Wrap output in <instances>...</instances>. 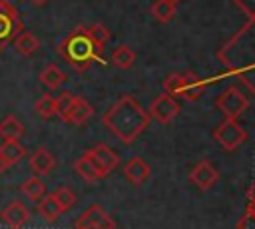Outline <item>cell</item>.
Listing matches in <instances>:
<instances>
[{"instance_id":"obj_27","label":"cell","mask_w":255,"mask_h":229,"mask_svg":"<svg viewBox=\"0 0 255 229\" xmlns=\"http://www.w3.org/2000/svg\"><path fill=\"white\" fill-rule=\"evenodd\" d=\"M74 94L72 92H68V90H64L56 100H54V104H56V115L60 117V119H66V115H68V112H70V108H72V104H74Z\"/></svg>"},{"instance_id":"obj_2","label":"cell","mask_w":255,"mask_h":229,"mask_svg":"<svg viewBox=\"0 0 255 229\" xmlns=\"http://www.w3.org/2000/svg\"><path fill=\"white\" fill-rule=\"evenodd\" d=\"M58 54L76 70V72H84L90 68V64L94 60H102L100 58V50L96 48V44L92 42L88 28L78 26L74 28L58 46Z\"/></svg>"},{"instance_id":"obj_18","label":"cell","mask_w":255,"mask_h":229,"mask_svg":"<svg viewBox=\"0 0 255 229\" xmlns=\"http://www.w3.org/2000/svg\"><path fill=\"white\" fill-rule=\"evenodd\" d=\"M14 46H16V50L22 54V56H30V54H34L38 48H40V40L32 34V32H20L16 38H14Z\"/></svg>"},{"instance_id":"obj_7","label":"cell","mask_w":255,"mask_h":229,"mask_svg":"<svg viewBox=\"0 0 255 229\" xmlns=\"http://www.w3.org/2000/svg\"><path fill=\"white\" fill-rule=\"evenodd\" d=\"M219 179V171L213 167L211 161H199L191 173H189V181L199 189V191H207L213 187V183Z\"/></svg>"},{"instance_id":"obj_33","label":"cell","mask_w":255,"mask_h":229,"mask_svg":"<svg viewBox=\"0 0 255 229\" xmlns=\"http://www.w3.org/2000/svg\"><path fill=\"white\" fill-rule=\"evenodd\" d=\"M6 169H8V163H6V161L2 159V155H0V175H2Z\"/></svg>"},{"instance_id":"obj_3","label":"cell","mask_w":255,"mask_h":229,"mask_svg":"<svg viewBox=\"0 0 255 229\" xmlns=\"http://www.w3.org/2000/svg\"><path fill=\"white\" fill-rule=\"evenodd\" d=\"M24 24L20 20V14L16 6L8 0H0V52L14 42V38L22 32Z\"/></svg>"},{"instance_id":"obj_26","label":"cell","mask_w":255,"mask_h":229,"mask_svg":"<svg viewBox=\"0 0 255 229\" xmlns=\"http://www.w3.org/2000/svg\"><path fill=\"white\" fill-rule=\"evenodd\" d=\"M52 195H54V199H56V203H58V207H60L62 213L68 211V209H72L74 203H76V193H74L70 187H66V185L58 187Z\"/></svg>"},{"instance_id":"obj_35","label":"cell","mask_w":255,"mask_h":229,"mask_svg":"<svg viewBox=\"0 0 255 229\" xmlns=\"http://www.w3.org/2000/svg\"><path fill=\"white\" fill-rule=\"evenodd\" d=\"M30 2H34V4H36V6H44V4H46V2H48V0H30Z\"/></svg>"},{"instance_id":"obj_30","label":"cell","mask_w":255,"mask_h":229,"mask_svg":"<svg viewBox=\"0 0 255 229\" xmlns=\"http://www.w3.org/2000/svg\"><path fill=\"white\" fill-rule=\"evenodd\" d=\"M237 229H255V213L245 211V215L237 221Z\"/></svg>"},{"instance_id":"obj_34","label":"cell","mask_w":255,"mask_h":229,"mask_svg":"<svg viewBox=\"0 0 255 229\" xmlns=\"http://www.w3.org/2000/svg\"><path fill=\"white\" fill-rule=\"evenodd\" d=\"M247 211L255 213V201H249V205H247Z\"/></svg>"},{"instance_id":"obj_9","label":"cell","mask_w":255,"mask_h":229,"mask_svg":"<svg viewBox=\"0 0 255 229\" xmlns=\"http://www.w3.org/2000/svg\"><path fill=\"white\" fill-rule=\"evenodd\" d=\"M74 169H76V173H78L82 179H86L88 183H96V181L108 177V175L102 171V167L96 163V159L90 155V151H84V153L76 159Z\"/></svg>"},{"instance_id":"obj_21","label":"cell","mask_w":255,"mask_h":229,"mask_svg":"<svg viewBox=\"0 0 255 229\" xmlns=\"http://www.w3.org/2000/svg\"><path fill=\"white\" fill-rule=\"evenodd\" d=\"M22 193L32 201H38L46 195V183L38 175H34V177H30L22 183Z\"/></svg>"},{"instance_id":"obj_22","label":"cell","mask_w":255,"mask_h":229,"mask_svg":"<svg viewBox=\"0 0 255 229\" xmlns=\"http://www.w3.org/2000/svg\"><path fill=\"white\" fill-rule=\"evenodd\" d=\"M112 62H114V66H118V68L128 70V68H131L133 62H135V54H133L131 48H128L126 44H122V46H118V48L112 52Z\"/></svg>"},{"instance_id":"obj_25","label":"cell","mask_w":255,"mask_h":229,"mask_svg":"<svg viewBox=\"0 0 255 229\" xmlns=\"http://www.w3.org/2000/svg\"><path fill=\"white\" fill-rule=\"evenodd\" d=\"M34 110H36V114H38L42 119H50V117H54V115H56V104H54V98H52L50 94H44L42 98L36 100Z\"/></svg>"},{"instance_id":"obj_5","label":"cell","mask_w":255,"mask_h":229,"mask_svg":"<svg viewBox=\"0 0 255 229\" xmlns=\"http://www.w3.org/2000/svg\"><path fill=\"white\" fill-rule=\"evenodd\" d=\"M215 106H217V110H219L225 117L237 119V117L249 108V100H247V96L241 94L237 88H227V90H223V94L217 96Z\"/></svg>"},{"instance_id":"obj_4","label":"cell","mask_w":255,"mask_h":229,"mask_svg":"<svg viewBox=\"0 0 255 229\" xmlns=\"http://www.w3.org/2000/svg\"><path fill=\"white\" fill-rule=\"evenodd\" d=\"M213 139L223 147L225 151H235L239 145L247 141V131L243 125H239L237 119L225 117L215 129H213Z\"/></svg>"},{"instance_id":"obj_10","label":"cell","mask_w":255,"mask_h":229,"mask_svg":"<svg viewBox=\"0 0 255 229\" xmlns=\"http://www.w3.org/2000/svg\"><path fill=\"white\" fill-rule=\"evenodd\" d=\"M88 151H90V155L96 159V163L102 167V171H104L106 175H110V173L118 167V163H120L118 153H116L112 147H108L106 143H98V145H94V147L88 149Z\"/></svg>"},{"instance_id":"obj_6","label":"cell","mask_w":255,"mask_h":229,"mask_svg":"<svg viewBox=\"0 0 255 229\" xmlns=\"http://www.w3.org/2000/svg\"><path fill=\"white\" fill-rule=\"evenodd\" d=\"M147 110H149V112H147L149 117H153L155 121L167 125V123H171V121L175 119V115L179 114V104L175 102L173 96H169V94H159L157 98H153V102L149 104Z\"/></svg>"},{"instance_id":"obj_24","label":"cell","mask_w":255,"mask_h":229,"mask_svg":"<svg viewBox=\"0 0 255 229\" xmlns=\"http://www.w3.org/2000/svg\"><path fill=\"white\" fill-rule=\"evenodd\" d=\"M88 34H90V38H92V42L96 44V48L102 52L104 48H106V44L110 42V30H108V26L106 24H102V22H96V24H92L90 28H88Z\"/></svg>"},{"instance_id":"obj_17","label":"cell","mask_w":255,"mask_h":229,"mask_svg":"<svg viewBox=\"0 0 255 229\" xmlns=\"http://www.w3.org/2000/svg\"><path fill=\"white\" fill-rule=\"evenodd\" d=\"M66 80H68L66 74H64L56 64H48V66L40 72V82H42L48 90H58Z\"/></svg>"},{"instance_id":"obj_14","label":"cell","mask_w":255,"mask_h":229,"mask_svg":"<svg viewBox=\"0 0 255 229\" xmlns=\"http://www.w3.org/2000/svg\"><path fill=\"white\" fill-rule=\"evenodd\" d=\"M0 155H2V159L8 163V167H12V165H16L20 159L26 157V147H24L18 139H2Z\"/></svg>"},{"instance_id":"obj_28","label":"cell","mask_w":255,"mask_h":229,"mask_svg":"<svg viewBox=\"0 0 255 229\" xmlns=\"http://www.w3.org/2000/svg\"><path fill=\"white\" fill-rule=\"evenodd\" d=\"M181 80H183V74H171V76H167L165 82H163L165 94H169L173 98L179 96V92H181Z\"/></svg>"},{"instance_id":"obj_12","label":"cell","mask_w":255,"mask_h":229,"mask_svg":"<svg viewBox=\"0 0 255 229\" xmlns=\"http://www.w3.org/2000/svg\"><path fill=\"white\" fill-rule=\"evenodd\" d=\"M149 173H151V169H149V165H147L141 157H131V159L126 163V167H124L126 179H128L129 183H133V185L145 183V181L149 179Z\"/></svg>"},{"instance_id":"obj_1","label":"cell","mask_w":255,"mask_h":229,"mask_svg":"<svg viewBox=\"0 0 255 229\" xmlns=\"http://www.w3.org/2000/svg\"><path fill=\"white\" fill-rule=\"evenodd\" d=\"M102 123L112 131L122 143L129 145L147 125H149V114L135 102L131 96H122L104 115Z\"/></svg>"},{"instance_id":"obj_19","label":"cell","mask_w":255,"mask_h":229,"mask_svg":"<svg viewBox=\"0 0 255 229\" xmlns=\"http://www.w3.org/2000/svg\"><path fill=\"white\" fill-rule=\"evenodd\" d=\"M38 211L46 221H56L62 215V211H60V207H58V203H56L52 193H46L42 199H38Z\"/></svg>"},{"instance_id":"obj_23","label":"cell","mask_w":255,"mask_h":229,"mask_svg":"<svg viewBox=\"0 0 255 229\" xmlns=\"http://www.w3.org/2000/svg\"><path fill=\"white\" fill-rule=\"evenodd\" d=\"M151 14L157 22H169L173 16H175V2H169V0H155L151 4Z\"/></svg>"},{"instance_id":"obj_36","label":"cell","mask_w":255,"mask_h":229,"mask_svg":"<svg viewBox=\"0 0 255 229\" xmlns=\"http://www.w3.org/2000/svg\"><path fill=\"white\" fill-rule=\"evenodd\" d=\"M169 2H175V4H177V2H179V0H169Z\"/></svg>"},{"instance_id":"obj_11","label":"cell","mask_w":255,"mask_h":229,"mask_svg":"<svg viewBox=\"0 0 255 229\" xmlns=\"http://www.w3.org/2000/svg\"><path fill=\"white\" fill-rule=\"evenodd\" d=\"M92 114H94L92 104L88 100H84L82 96H76L74 98V104H72V108H70V112H68V115H66L64 121H68L72 125H84L92 117Z\"/></svg>"},{"instance_id":"obj_8","label":"cell","mask_w":255,"mask_h":229,"mask_svg":"<svg viewBox=\"0 0 255 229\" xmlns=\"http://www.w3.org/2000/svg\"><path fill=\"white\" fill-rule=\"evenodd\" d=\"M0 219L8 229H22L30 219V211L22 201H10L2 209Z\"/></svg>"},{"instance_id":"obj_32","label":"cell","mask_w":255,"mask_h":229,"mask_svg":"<svg viewBox=\"0 0 255 229\" xmlns=\"http://www.w3.org/2000/svg\"><path fill=\"white\" fill-rule=\"evenodd\" d=\"M247 199H249V201H255V181L251 183V187H249V191H247Z\"/></svg>"},{"instance_id":"obj_15","label":"cell","mask_w":255,"mask_h":229,"mask_svg":"<svg viewBox=\"0 0 255 229\" xmlns=\"http://www.w3.org/2000/svg\"><path fill=\"white\" fill-rule=\"evenodd\" d=\"M201 94H203V82L195 74H183L179 96L187 102H195V100L201 98Z\"/></svg>"},{"instance_id":"obj_31","label":"cell","mask_w":255,"mask_h":229,"mask_svg":"<svg viewBox=\"0 0 255 229\" xmlns=\"http://www.w3.org/2000/svg\"><path fill=\"white\" fill-rule=\"evenodd\" d=\"M88 229H114V219L106 213V215L100 219V223H98V225H92V227H88Z\"/></svg>"},{"instance_id":"obj_29","label":"cell","mask_w":255,"mask_h":229,"mask_svg":"<svg viewBox=\"0 0 255 229\" xmlns=\"http://www.w3.org/2000/svg\"><path fill=\"white\" fill-rule=\"evenodd\" d=\"M233 4L251 20H255V0H233Z\"/></svg>"},{"instance_id":"obj_16","label":"cell","mask_w":255,"mask_h":229,"mask_svg":"<svg viewBox=\"0 0 255 229\" xmlns=\"http://www.w3.org/2000/svg\"><path fill=\"white\" fill-rule=\"evenodd\" d=\"M24 135V123L14 115H6L2 121H0V137L2 139H20Z\"/></svg>"},{"instance_id":"obj_20","label":"cell","mask_w":255,"mask_h":229,"mask_svg":"<svg viewBox=\"0 0 255 229\" xmlns=\"http://www.w3.org/2000/svg\"><path fill=\"white\" fill-rule=\"evenodd\" d=\"M104 215H106V211H104L100 205H90V207L78 217L76 229H88V227H92V225H98Z\"/></svg>"},{"instance_id":"obj_13","label":"cell","mask_w":255,"mask_h":229,"mask_svg":"<svg viewBox=\"0 0 255 229\" xmlns=\"http://www.w3.org/2000/svg\"><path fill=\"white\" fill-rule=\"evenodd\" d=\"M28 163H30V169L36 173V175H46L54 169V155L46 149V147H38L32 151V155L28 157Z\"/></svg>"}]
</instances>
